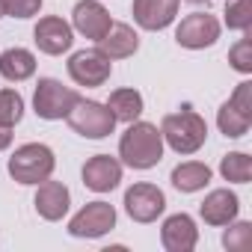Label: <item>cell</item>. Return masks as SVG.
I'll list each match as a JSON object with an SVG mask.
<instances>
[{
  "label": "cell",
  "instance_id": "obj_7",
  "mask_svg": "<svg viewBox=\"0 0 252 252\" xmlns=\"http://www.w3.org/2000/svg\"><path fill=\"white\" fill-rule=\"evenodd\" d=\"M116 225V208L110 202H89L68 222V234L74 237H101Z\"/></svg>",
  "mask_w": 252,
  "mask_h": 252
},
{
  "label": "cell",
  "instance_id": "obj_14",
  "mask_svg": "<svg viewBox=\"0 0 252 252\" xmlns=\"http://www.w3.org/2000/svg\"><path fill=\"white\" fill-rule=\"evenodd\" d=\"M68 199H71V196H68V187H65V184H60V181H42V184H39V193H36V199H33V205H36V211H39L42 220L57 222V220L65 217Z\"/></svg>",
  "mask_w": 252,
  "mask_h": 252
},
{
  "label": "cell",
  "instance_id": "obj_18",
  "mask_svg": "<svg viewBox=\"0 0 252 252\" xmlns=\"http://www.w3.org/2000/svg\"><path fill=\"white\" fill-rule=\"evenodd\" d=\"M36 71V57L27 48H9L0 54V74L12 83H21L27 77H33Z\"/></svg>",
  "mask_w": 252,
  "mask_h": 252
},
{
  "label": "cell",
  "instance_id": "obj_19",
  "mask_svg": "<svg viewBox=\"0 0 252 252\" xmlns=\"http://www.w3.org/2000/svg\"><path fill=\"white\" fill-rule=\"evenodd\" d=\"M208 181H211V169H208L205 163L187 160V163H181V166L172 169V187L181 190V193H196V190H202Z\"/></svg>",
  "mask_w": 252,
  "mask_h": 252
},
{
  "label": "cell",
  "instance_id": "obj_31",
  "mask_svg": "<svg viewBox=\"0 0 252 252\" xmlns=\"http://www.w3.org/2000/svg\"><path fill=\"white\" fill-rule=\"evenodd\" d=\"M0 18H3V3H0Z\"/></svg>",
  "mask_w": 252,
  "mask_h": 252
},
{
  "label": "cell",
  "instance_id": "obj_22",
  "mask_svg": "<svg viewBox=\"0 0 252 252\" xmlns=\"http://www.w3.org/2000/svg\"><path fill=\"white\" fill-rule=\"evenodd\" d=\"M220 172L225 181H234V184H246L252 178V158L243 155V152H231L222 158L220 163Z\"/></svg>",
  "mask_w": 252,
  "mask_h": 252
},
{
  "label": "cell",
  "instance_id": "obj_10",
  "mask_svg": "<svg viewBox=\"0 0 252 252\" xmlns=\"http://www.w3.org/2000/svg\"><path fill=\"white\" fill-rule=\"evenodd\" d=\"M33 39H36L39 51L48 54V57H60V54H65V51L71 48V42H74L71 27H68L63 18H57V15L42 18V21L36 24V30H33Z\"/></svg>",
  "mask_w": 252,
  "mask_h": 252
},
{
  "label": "cell",
  "instance_id": "obj_20",
  "mask_svg": "<svg viewBox=\"0 0 252 252\" xmlns=\"http://www.w3.org/2000/svg\"><path fill=\"white\" fill-rule=\"evenodd\" d=\"M107 107L116 116V122H137L143 113V95L137 89H116L110 95Z\"/></svg>",
  "mask_w": 252,
  "mask_h": 252
},
{
  "label": "cell",
  "instance_id": "obj_8",
  "mask_svg": "<svg viewBox=\"0 0 252 252\" xmlns=\"http://www.w3.org/2000/svg\"><path fill=\"white\" fill-rule=\"evenodd\" d=\"M175 39H178L181 48H190V51L211 48L220 39V21L214 15H208V12H193L178 24Z\"/></svg>",
  "mask_w": 252,
  "mask_h": 252
},
{
  "label": "cell",
  "instance_id": "obj_9",
  "mask_svg": "<svg viewBox=\"0 0 252 252\" xmlns=\"http://www.w3.org/2000/svg\"><path fill=\"white\" fill-rule=\"evenodd\" d=\"M166 208L163 193L155 184H134L125 193V211L134 222H155Z\"/></svg>",
  "mask_w": 252,
  "mask_h": 252
},
{
  "label": "cell",
  "instance_id": "obj_24",
  "mask_svg": "<svg viewBox=\"0 0 252 252\" xmlns=\"http://www.w3.org/2000/svg\"><path fill=\"white\" fill-rule=\"evenodd\" d=\"M225 24L228 30H249L252 24V0H228L225 6Z\"/></svg>",
  "mask_w": 252,
  "mask_h": 252
},
{
  "label": "cell",
  "instance_id": "obj_28",
  "mask_svg": "<svg viewBox=\"0 0 252 252\" xmlns=\"http://www.w3.org/2000/svg\"><path fill=\"white\" fill-rule=\"evenodd\" d=\"M234 110H240L243 116H249L252 119V83L249 80H243L237 89H234V95H231V101H228Z\"/></svg>",
  "mask_w": 252,
  "mask_h": 252
},
{
  "label": "cell",
  "instance_id": "obj_6",
  "mask_svg": "<svg viewBox=\"0 0 252 252\" xmlns=\"http://www.w3.org/2000/svg\"><path fill=\"white\" fill-rule=\"evenodd\" d=\"M110 71H113V63L95 48V51H77L71 60H68V74L77 86H104L110 80Z\"/></svg>",
  "mask_w": 252,
  "mask_h": 252
},
{
  "label": "cell",
  "instance_id": "obj_3",
  "mask_svg": "<svg viewBox=\"0 0 252 252\" xmlns=\"http://www.w3.org/2000/svg\"><path fill=\"white\" fill-rule=\"evenodd\" d=\"M54 166H57L54 152L42 143H27L15 149V155L9 158V175L18 184H42L51 178Z\"/></svg>",
  "mask_w": 252,
  "mask_h": 252
},
{
  "label": "cell",
  "instance_id": "obj_25",
  "mask_svg": "<svg viewBox=\"0 0 252 252\" xmlns=\"http://www.w3.org/2000/svg\"><path fill=\"white\" fill-rule=\"evenodd\" d=\"M222 246L231 252H249L252 249V222H237L222 234Z\"/></svg>",
  "mask_w": 252,
  "mask_h": 252
},
{
  "label": "cell",
  "instance_id": "obj_5",
  "mask_svg": "<svg viewBox=\"0 0 252 252\" xmlns=\"http://www.w3.org/2000/svg\"><path fill=\"white\" fill-rule=\"evenodd\" d=\"M80 101V95L68 86H63L60 80L54 77H42L39 86H36V95H33V107L42 119L54 122V119H65L71 113V107Z\"/></svg>",
  "mask_w": 252,
  "mask_h": 252
},
{
  "label": "cell",
  "instance_id": "obj_1",
  "mask_svg": "<svg viewBox=\"0 0 252 252\" xmlns=\"http://www.w3.org/2000/svg\"><path fill=\"white\" fill-rule=\"evenodd\" d=\"M119 158L131 169H152L163 158V137L152 122H131L119 140Z\"/></svg>",
  "mask_w": 252,
  "mask_h": 252
},
{
  "label": "cell",
  "instance_id": "obj_15",
  "mask_svg": "<svg viewBox=\"0 0 252 252\" xmlns=\"http://www.w3.org/2000/svg\"><path fill=\"white\" fill-rule=\"evenodd\" d=\"M160 240L169 252H190L199 240V231H196V222L187 217V214H175L163 222L160 228Z\"/></svg>",
  "mask_w": 252,
  "mask_h": 252
},
{
  "label": "cell",
  "instance_id": "obj_17",
  "mask_svg": "<svg viewBox=\"0 0 252 252\" xmlns=\"http://www.w3.org/2000/svg\"><path fill=\"white\" fill-rule=\"evenodd\" d=\"M199 211H202V220L208 225H228V222H234V217L240 211V202L231 190H214V193L205 196Z\"/></svg>",
  "mask_w": 252,
  "mask_h": 252
},
{
  "label": "cell",
  "instance_id": "obj_23",
  "mask_svg": "<svg viewBox=\"0 0 252 252\" xmlns=\"http://www.w3.org/2000/svg\"><path fill=\"white\" fill-rule=\"evenodd\" d=\"M24 116V98L15 89H0V125H18Z\"/></svg>",
  "mask_w": 252,
  "mask_h": 252
},
{
  "label": "cell",
  "instance_id": "obj_16",
  "mask_svg": "<svg viewBox=\"0 0 252 252\" xmlns=\"http://www.w3.org/2000/svg\"><path fill=\"white\" fill-rule=\"evenodd\" d=\"M140 48V36L128 27V24H110V30L98 39V51L107 60H125L134 57Z\"/></svg>",
  "mask_w": 252,
  "mask_h": 252
},
{
  "label": "cell",
  "instance_id": "obj_21",
  "mask_svg": "<svg viewBox=\"0 0 252 252\" xmlns=\"http://www.w3.org/2000/svg\"><path fill=\"white\" fill-rule=\"evenodd\" d=\"M217 125H220V131H222L225 137L237 140V137H243V134L249 131L252 119H249V116H243L240 110H234V107L225 101V104L220 107V113H217Z\"/></svg>",
  "mask_w": 252,
  "mask_h": 252
},
{
  "label": "cell",
  "instance_id": "obj_4",
  "mask_svg": "<svg viewBox=\"0 0 252 252\" xmlns=\"http://www.w3.org/2000/svg\"><path fill=\"white\" fill-rule=\"evenodd\" d=\"M68 125H71V131L86 137V140H104L113 134L116 128V116L110 113L107 104H98V101H77L71 107V113L65 116Z\"/></svg>",
  "mask_w": 252,
  "mask_h": 252
},
{
  "label": "cell",
  "instance_id": "obj_27",
  "mask_svg": "<svg viewBox=\"0 0 252 252\" xmlns=\"http://www.w3.org/2000/svg\"><path fill=\"white\" fill-rule=\"evenodd\" d=\"M3 3V15L12 18H33L42 9V0H0Z\"/></svg>",
  "mask_w": 252,
  "mask_h": 252
},
{
  "label": "cell",
  "instance_id": "obj_26",
  "mask_svg": "<svg viewBox=\"0 0 252 252\" xmlns=\"http://www.w3.org/2000/svg\"><path fill=\"white\" fill-rule=\"evenodd\" d=\"M228 63H231L237 71L249 74V71H252V42H249V39H240V42L228 51Z\"/></svg>",
  "mask_w": 252,
  "mask_h": 252
},
{
  "label": "cell",
  "instance_id": "obj_2",
  "mask_svg": "<svg viewBox=\"0 0 252 252\" xmlns=\"http://www.w3.org/2000/svg\"><path fill=\"white\" fill-rule=\"evenodd\" d=\"M160 137L169 143L172 152L178 155H196L205 146L208 137V125L199 113H193L190 107H184L181 113H169L160 125Z\"/></svg>",
  "mask_w": 252,
  "mask_h": 252
},
{
  "label": "cell",
  "instance_id": "obj_11",
  "mask_svg": "<svg viewBox=\"0 0 252 252\" xmlns=\"http://www.w3.org/2000/svg\"><path fill=\"white\" fill-rule=\"evenodd\" d=\"M122 181V163L110 155H95L83 166V184L95 193H110Z\"/></svg>",
  "mask_w": 252,
  "mask_h": 252
},
{
  "label": "cell",
  "instance_id": "obj_12",
  "mask_svg": "<svg viewBox=\"0 0 252 252\" xmlns=\"http://www.w3.org/2000/svg\"><path fill=\"white\" fill-rule=\"evenodd\" d=\"M71 21H74V30L86 39H101L107 30H110V12L98 3V0H80L71 12Z\"/></svg>",
  "mask_w": 252,
  "mask_h": 252
},
{
  "label": "cell",
  "instance_id": "obj_29",
  "mask_svg": "<svg viewBox=\"0 0 252 252\" xmlns=\"http://www.w3.org/2000/svg\"><path fill=\"white\" fill-rule=\"evenodd\" d=\"M9 143H12V128L9 125H0V152L9 149Z\"/></svg>",
  "mask_w": 252,
  "mask_h": 252
},
{
  "label": "cell",
  "instance_id": "obj_30",
  "mask_svg": "<svg viewBox=\"0 0 252 252\" xmlns=\"http://www.w3.org/2000/svg\"><path fill=\"white\" fill-rule=\"evenodd\" d=\"M190 3H211V0H190Z\"/></svg>",
  "mask_w": 252,
  "mask_h": 252
},
{
  "label": "cell",
  "instance_id": "obj_13",
  "mask_svg": "<svg viewBox=\"0 0 252 252\" xmlns=\"http://www.w3.org/2000/svg\"><path fill=\"white\" fill-rule=\"evenodd\" d=\"M181 0H134V21L143 30H163L175 21Z\"/></svg>",
  "mask_w": 252,
  "mask_h": 252
}]
</instances>
